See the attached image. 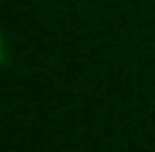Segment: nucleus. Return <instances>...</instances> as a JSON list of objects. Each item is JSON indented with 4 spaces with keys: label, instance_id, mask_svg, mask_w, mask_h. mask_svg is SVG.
<instances>
[{
    "label": "nucleus",
    "instance_id": "1",
    "mask_svg": "<svg viewBox=\"0 0 155 152\" xmlns=\"http://www.w3.org/2000/svg\"><path fill=\"white\" fill-rule=\"evenodd\" d=\"M0 60H3V42H0Z\"/></svg>",
    "mask_w": 155,
    "mask_h": 152
}]
</instances>
